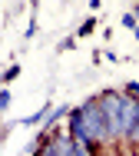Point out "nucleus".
I'll list each match as a JSON object with an SVG mask.
<instances>
[{
    "label": "nucleus",
    "mask_w": 139,
    "mask_h": 156,
    "mask_svg": "<svg viewBox=\"0 0 139 156\" xmlns=\"http://www.w3.org/2000/svg\"><path fill=\"white\" fill-rule=\"evenodd\" d=\"M70 136L80 140V143H90V146H103L109 143V123H106V110L103 100H90L83 103L80 110L70 113Z\"/></svg>",
    "instance_id": "f257e3e1"
},
{
    "label": "nucleus",
    "mask_w": 139,
    "mask_h": 156,
    "mask_svg": "<svg viewBox=\"0 0 139 156\" xmlns=\"http://www.w3.org/2000/svg\"><path fill=\"white\" fill-rule=\"evenodd\" d=\"M103 110H106V123H109V136L113 140H129L133 126L139 116V103L129 93H103Z\"/></svg>",
    "instance_id": "f03ea898"
},
{
    "label": "nucleus",
    "mask_w": 139,
    "mask_h": 156,
    "mask_svg": "<svg viewBox=\"0 0 139 156\" xmlns=\"http://www.w3.org/2000/svg\"><path fill=\"white\" fill-rule=\"evenodd\" d=\"M70 156H100V153H96V146H90V143H80V140H73V146H70Z\"/></svg>",
    "instance_id": "7ed1b4c3"
},
{
    "label": "nucleus",
    "mask_w": 139,
    "mask_h": 156,
    "mask_svg": "<svg viewBox=\"0 0 139 156\" xmlns=\"http://www.w3.org/2000/svg\"><path fill=\"white\" fill-rule=\"evenodd\" d=\"M126 93H129V96H136V100H139V83H129V87H126Z\"/></svg>",
    "instance_id": "20e7f679"
},
{
    "label": "nucleus",
    "mask_w": 139,
    "mask_h": 156,
    "mask_svg": "<svg viewBox=\"0 0 139 156\" xmlns=\"http://www.w3.org/2000/svg\"><path fill=\"white\" fill-rule=\"evenodd\" d=\"M129 140H133V143L139 146V116H136V126H133V136H129Z\"/></svg>",
    "instance_id": "39448f33"
},
{
    "label": "nucleus",
    "mask_w": 139,
    "mask_h": 156,
    "mask_svg": "<svg viewBox=\"0 0 139 156\" xmlns=\"http://www.w3.org/2000/svg\"><path fill=\"white\" fill-rule=\"evenodd\" d=\"M136 17H139V10H136Z\"/></svg>",
    "instance_id": "423d86ee"
}]
</instances>
